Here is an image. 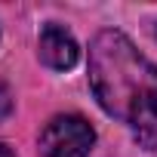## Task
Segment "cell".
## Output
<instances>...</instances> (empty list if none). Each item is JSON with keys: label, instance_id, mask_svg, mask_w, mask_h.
Instances as JSON below:
<instances>
[{"label": "cell", "instance_id": "obj_1", "mask_svg": "<svg viewBox=\"0 0 157 157\" xmlns=\"http://www.w3.org/2000/svg\"><path fill=\"white\" fill-rule=\"evenodd\" d=\"M90 86L105 114L132 126L145 148H157V65L126 34H96L90 43Z\"/></svg>", "mask_w": 157, "mask_h": 157}, {"label": "cell", "instance_id": "obj_2", "mask_svg": "<svg viewBox=\"0 0 157 157\" xmlns=\"http://www.w3.org/2000/svg\"><path fill=\"white\" fill-rule=\"evenodd\" d=\"M93 142L96 132L80 114H59L40 132L43 157H86Z\"/></svg>", "mask_w": 157, "mask_h": 157}, {"label": "cell", "instance_id": "obj_3", "mask_svg": "<svg viewBox=\"0 0 157 157\" xmlns=\"http://www.w3.org/2000/svg\"><path fill=\"white\" fill-rule=\"evenodd\" d=\"M37 46H40V59L49 68H56V71H68V68L77 65V59H80V46H77V40L71 37V31L56 25V22L43 25Z\"/></svg>", "mask_w": 157, "mask_h": 157}, {"label": "cell", "instance_id": "obj_4", "mask_svg": "<svg viewBox=\"0 0 157 157\" xmlns=\"http://www.w3.org/2000/svg\"><path fill=\"white\" fill-rule=\"evenodd\" d=\"M10 111H13V96H10L6 83H0V120H3Z\"/></svg>", "mask_w": 157, "mask_h": 157}, {"label": "cell", "instance_id": "obj_5", "mask_svg": "<svg viewBox=\"0 0 157 157\" xmlns=\"http://www.w3.org/2000/svg\"><path fill=\"white\" fill-rule=\"evenodd\" d=\"M0 157H16V151H13L10 145H3V142H0Z\"/></svg>", "mask_w": 157, "mask_h": 157}]
</instances>
